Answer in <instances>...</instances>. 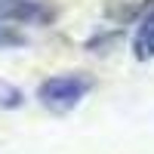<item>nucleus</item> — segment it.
I'll return each instance as SVG.
<instances>
[{"mask_svg":"<svg viewBox=\"0 0 154 154\" xmlns=\"http://www.w3.org/2000/svg\"><path fill=\"white\" fill-rule=\"evenodd\" d=\"M133 49L139 59H154V9L139 22L136 37H133Z\"/></svg>","mask_w":154,"mask_h":154,"instance_id":"7ed1b4c3","label":"nucleus"},{"mask_svg":"<svg viewBox=\"0 0 154 154\" xmlns=\"http://www.w3.org/2000/svg\"><path fill=\"white\" fill-rule=\"evenodd\" d=\"M19 105H22V89L0 80V108H19Z\"/></svg>","mask_w":154,"mask_h":154,"instance_id":"20e7f679","label":"nucleus"},{"mask_svg":"<svg viewBox=\"0 0 154 154\" xmlns=\"http://www.w3.org/2000/svg\"><path fill=\"white\" fill-rule=\"evenodd\" d=\"M22 43H25V34L0 19V46H22Z\"/></svg>","mask_w":154,"mask_h":154,"instance_id":"39448f33","label":"nucleus"},{"mask_svg":"<svg viewBox=\"0 0 154 154\" xmlns=\"http://www.w3.org/2000/svg\"><path fill=\"white\" fill-rule=\"evenodd\" d=\"M89 77L83 74H56L43 80L40 86V102L53 111V114H68L80 105V99L89 93Z\"/></svg>","mask_w":154,"mask_h":154,"instance_id":"f257e3e1","label":"nucleus"},{"mask_svg":"<svg viewBox=\"0 0 154 154\" xmlns=\"http://www.w3.org/2000/svg\"><path fill=\"white\" fill-rule=\"evenodd\" d=\"M0 19L3 22H43L49 19V9H43L37 0H0Z\"/></svg>","mask_w":154,"mask_h":154,"instance_id":"f03ea898","label":"nucleus"}]
</instances>
